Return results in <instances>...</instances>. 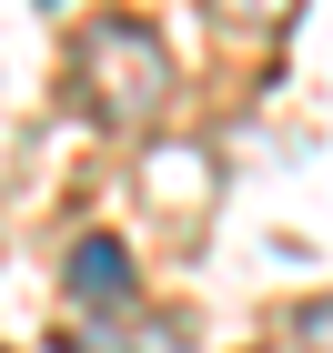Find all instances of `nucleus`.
I'll list each match as a JSON object with an SVG mask.
<instances>
[{
	"instance_id": "f257e3e1",
	"label": "nucleus",
	"mask_w": 333,
	"mask_h": 353,
	"mask_svg": "<svg viewBox=\"0 0 333 353\" xmlns=\"http://www.w3.org/2000/svg\"><path fill=\"white\" fill-rule=\"evenodd\" d=\"M81 101L101 132H152L172 111V51L141 21H91L81 30Z\"/></svg>"
},
{
	"instance_id": "f03ea898",
	"label": "nucleus",
	"mask_w": 333,
	"mask_h": 353,
	"mask_svg": "<svg viewBox=\"0 0 333 353\" xmlns=\"http://www.w3.org/2000/svg\"><path fill=\"white\" fill-rule=\"evenodd\" d=\"M71 293H81V303H101V313H111V303H132V252L111 243V232L71 243Z\"/></svg>"
},
{
	"instance_id": "7ed1b4c3",
	"label": "nucleus",
	"mask_w": 333,
	"mask_h": 353,
	"mask_svg": "<svg viewBox=\"0 0 333 353\" xmlns=\"http://www.w3.org/2000/svg\"><path fill=\"white\" fill-rule=\"evenodd\" d=\"M202 10H212L222 30H283L293 21V0H202Z\"/></svg>"
},
{
	"instance_id": "20e7f679",
	"label": "nucleus",
	"mask_w": 333,
	"mask_h": 353,
	"mask_svg": "<svg viewBox=\"0 0 333 353\" xmlns=\"http://www.w3.org/2000/svg\"><path fill=\"white\" fill-rule=\"evenodd\" d=\"M293 333H303V353H333V293L303 303V323H293Z\"/></svg>"
},
{
	"instance_id": "39448f33",
	"label": "nucleus",
	"mask_w": 333,
	"mask_h": 353,
	"mask_svg": "<svg viewBox=\"0 0 333 353\" xmlns=\"http://www.w3.org/2000/svg\"><path fill=\"white\" fill-rule=\"evenodd\" d=\"M0 353H10V343H0Z\"/></svg>"
}]
</instances>
